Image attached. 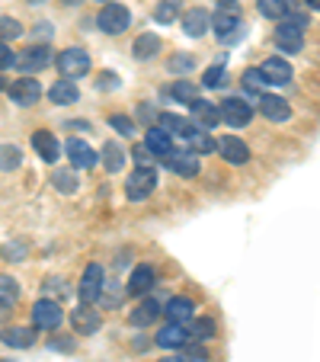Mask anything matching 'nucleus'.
<instances>
[{
  "label": "nucleus",
  "mask_w": 320,
  "mask_h": 362,
  "mask_svg": "<svg viewBox=\"0 0 320 362\" xmlns=\"http://www.w3.org/2000/svg\"><path fill=\"white\" fill-rule=\"evenodd\" d=\"M144 148L150 151V158H170L173 154V138L164 129H154L150 125L148 135H144Z\"/></svg>",
  "instance_id": "20"
},
{
  "label": "nucleus",
  "mask_w": 320,
  "mask_h": 362,
  "mask_svg": "<svg viewBox=\"0 0 320 362\" xmlns=\"http://www.w3.org/2000/svg\"><path fill=\"white\" fill-rule=\"evenodd\" d=\"M131 154H135V160H138V167H154V158H150V151L144 148V144H138L135 151H131Z\"/></svg>",
  "instance_id": "45"
},
{
  "label": "nucleus",
  "mask_w": 320,
  "mask_h": 362,
  "mask_svg": "<svg viewBox=\"0 0 320 362\" xmlns=\"http://www.w3.org/2000/svg\"><path fill=\"white\" fill-rule=\"evenodd\" d=\"M100 4H112V0H100Z\"/></svg>",
  "instance_id": "53"
},
{
  "label": "nucleus",
  "mask_w": 320,
  "mask_h": 362,
  "mask_svg": "<svg viewBox=\"0 0 320 362\" xmlns=\"http://www.w3.org/2000/svg\"><path fill=\"white\" fill-rule=\"evenodd\" d=\"M20 35H23V26H20V20H13V16H0V42L20 39Z\"/></svg>",
  "instance_id": "37"
},
{
  "label": "nucleus",
  "mask_w": 320,
  "mask_h": 362,
  "mask_svg": "<svg viewBox=\"0 0 320 362\" xmlns=\"http://www.w3.org/2000/svg\"><path fill=\"white\" fill-rule=\"evenodd\" d=\"M32 148H35V154H39L45 164H55V160L61 158V144H58V138L52 135V132H45V129H39L32 135Z\"/></svg>",
  "instance_id": "19"
},
{
  "label": "nucleus",
  "mask_w": 320,
  "mask_h": 362,
  "mask_svg": "<svg viewBox=\"0 0 320 362\" xmlns=\"http://www.w3.org/2000/svg\"><path fill=\"white\" fill-rule=\"evenodd\" d=\"M160 317V301L157 298H144L141 305L135 308L129 315V321H131V327H150V324Z\"/></svg>",
  "instance_id": "21"
},
{
  "label": "nucleus",
  "mask_w": 320,
  "mask_h": 362,
  "mask_svg": "<svg viewBox=\"0 0 320 362\" xmlns=\"http://www.w3.org/2000/svg\"><path fill=\"white\" fill-rule=\"evenodd\" d=\"M64 7H74V4H81V0H61Z\"/></svg>",
  "instance_id": "50"
},
{
  "label": "nucleus",
  "mask_w": 320,
  "mask_h": 362,
  "mask_svg": "<svg viewBox=\"0 0 320 362\" xmlns=\"http://www.w3.org/2000/svg\"><path fill=\"white\" fill-rule=\"evenodd\" d=\"M154 189H157V170L154 167H138V170L129 177V183H125V196H129L131 202L148 199Z\"/></svg>",
  "instance_id": "4"
},
{
  "label": "nucleus",
  "mask_w": 320,
  "mask_h": 362,
  "mask_svg": "<svg viewBox=\"0 0 320 362\" xmlns=\"http://www.w3.org/2000/svg\"><path fill=\"white\" fill-rule=\"evenodd\" d=\"M96 26L106 35H122L131 26V10L122 7V4H106L100 10V16H96Z\"/></svg>",
  "instance_id": "1"
},
{
  "label": "nucleus",
  "mask_w": 320,
  "mask_h": 362,
  "mask_svg": "<svg viewBox=\"0 0 320 362\" xmlns=\"http://www.w3.org/2000/svg\"><path fill=\"white\" fill-rule=\"evenodd\" d=\"M96 87H100V90H112V87H116V74H100Z\"/></svg>",
  "instance_id": "46"
},
{
  "label": "nucleus",
  "mask_w": 320,
  "mask_h": 362,
  "mask_svg": "<svg viewBox=\"0 0 320 362\" xmlns=\"http://www.w3.org/2000/svg\"><path fill=\"white\" fill-rule=\"evenodd\" d=\"M218 112H221V122H227L231 129H244V125H250V119H253V106H247V103L237 100V96H227V100L218 106Z\"/></svg>",
  "instance_id": "7"
},
{
  "label": "nucleus",
  "mask_w": 320,
  "mask_h": 362,
  "mask_svg": "<svg viewBox=\"0 0 320 362\" xmlns=\"http://www.w3.org/2000/svg\"><path fill=\"white\" fill-rule=\"evenodd\" d=\"M48 100L55 103V106H71V103L81 100V87H77L74 81H58L48 90Z\"/></svg>",
  "instance_id": "24"
},
{
  "label": "nucleus",
  "mask_w": 320,
  "mask_h": 362,
  "mask_svg": "<svg viewBox=\"0 0 320 362\" xmlns=\"http://www.w3.org/2000/svg\"><path fill=\"white\" fill-rule=\"evenodd\" d=\"M186 337H192L196 343H205L215 337V321L211 317H198V321H192V327L186 330Z\"/></svg>",
  "instance_id": "31"
},
{
  "label": "nucleus",
  "mask_w": 320,
  "mask_h": 362,
  "mask_svg": "<svg viewBox=\"0 0 320 362\" xmlns=\"http://www.w3.org/2000/svg\"><path fill=\"white\" fill-rule=\"evenodd\" d=\"M208 10H202V7H192V10H186V16H183V33L189 35V39H198V35H205V29H208Z\"/></svg>",
  "instance_id": "23"
},
{
  "label": "nucleus",
  "mask_w": 320,
  "mask_h": 362,
  "mask_svg": "<svg viewBox=\"0 0 320 362\" xmlns=\"http://www.w3.org/2000/svg\"><path fill=\"white\" fill-rule=\"evenodd\" d=\"M0 340L7 343V346H13V349H26V346L35 343V327H10V330H4Z\"/></svg>",
  "instance_id": "28"
},
{
  "label": "nucleus",
  "mask_w": 320,
  "mask_h": 362,
  "mask_svg": "<svg viewBox=\"0 0 320 362\" xmlns=\"http://www.w3.org/2000/svg\"><path fill=\"white\" fill-rule=\"evenodd\" d=\"M189 110H192V119H196V129L198 132H211L215 125L221 122V112H218V103H208V100H192L189 103Z\"/></svg>",
  "instance_id": "11"
},
{
  "label": "nucleus",
  "mask_w": 320,
  "mask_h": 362,
  "mask_svg": "<svg viewBox=\"0 0 320 362\" xmlns=\"http://www.w3.org/2000/svg\"><path fill=\"white\" fill-rule=\"evenodd\" d=\"M160 362H183V356H167V359H160Z\"/></svg>",
  "instance_id": "49"
},
{
  "label": "nucleus",
  "mask_w": 320,
  "mask_h": 362,
  "mask_svg": "<svg viewBox=\"0 0 320 362\" xmlns=\"http://www.w3.org/2000/svg\"><path fill=\"white\" fill-rule=\"evenodd\" d=\"M154 279H157L154 267H148V263L135 267V273H131V279H129V295H144L150 286H154Z\"/></svg>",
  "instance_id": "26"
},
{
  "label": "nucleus",
  "mask_w": 320,
  "mask_h": 362,
  "mask_svg": "<svg viewBox=\"0 0 320 362\" xmlns=\"http://www.w3.org/2000/svg\"><path fill=\"white\" fill-rule=\"evenodd\" d=\"M52 183H55L58 192H77V170H58L55 177H52Z\"/></svg>",
  "instance_id": "34"
},
{
  "label": "nucleus",
  "mask_w": 320,
  "mask_h": 362,
  "mask_svg": "<svg viewBox=\"0 0 320 362\" xmlns=\"http://www.w3.org/2000/svg\"><path fill=\"white\" fill-rule=\"evenodd\" d=\"M221 81H225V64H211L205 71V87H221Z\"/></svg>",
  "instance_id": "42"
},
{
  "label": "nucleus",
  "mask_w": 320,
  "mask_h": 362,
  "mask_svg": "<svg viewBox=\"0 0 320 362\" xmlns=\"http://www.w3.org/2000/svg\"><path fill=\"white\" fill-rule=\"evenodd\" d=\"M109 125L119 132V135H125V138L135 135V122H131L129 116H112V119H109Z\"/></svg>",
  "instance_id": "41"
},
{
  "label": "nucleus",
  "mask_w": 320,
  "mask_h": 362,
  "mask_svg": "<svg viewBox=\"0 0 320 362\" xmlns=\"http://www.w3.org/2000/svg\"><path fill=\"white\" fill-rule=\"evenodd\" d=\"M102 282H106V273H102L100 263H90L83 269V279H81V301L83 305H93L96 298H102Z\"/></svg>",
  "instance_id": "8"
},
{
  "label": "nucleus",
  "mask_w": 320,
  "mask_h": 362,
  "mask_svg": "<svg viewBox=\"0 0 320 362\" xmlns=\"http://www.w3.org/2000/svg\"><path fill=\"white\" fill-rule=\"evenodd\" d=\"M164 160L177 177H186V180L198 177V154H192V151H173L170 158H164Z\"/></svg>",
  "instance_id": "18"
},
{
  "label": "nucleus",
  "mask_w": 320,
  "mask_h": 362,
  "mask_svg": "<svg viewBox=\"0 0 320 362\" xmlns=\"http://www.w3.org/2000/svg\"><path fill=\"white\" fill-rule=\"evenodd\" d=\"M173 100H179V103L189 106L192 100H198V87L196 83H189V81H177L173 83Z\"/></svg>",
  "instance_id": "36"
},
{
  "label": "nucleus",
  "mask_w": 320,
  "mask_h": 362,
  "mask_svg": "<svg viewBox=\"0 0 320 362\" xmlns=\"http://www.w3.org/2000/svg\"><path fill=\"white\" fill-rule=\"evenodd\" d=\"M183 343H189V337H186V327H183V324H167V327L157 330V346L179 349Z\"/></svg>",
  "instance_id": "25"
},
{
  "label": "nucleus",
  "mask_w": 320,
  "mask_h": 362,
  "mask_svg": "<svg viewBox=\"0 0 320 362\" xmlns=\"http://www.w3.org/2000/svg\"><path fill=\"white\" fill-rule=\"evenodd\" d=\"M52 64V48L48 45H29L26 52H20L16 55V68L23 71V77H29V74H35V71H42V68H48Z\"/></svg>",
  "instance_id": "6"
},
{
  "label": "nucleus",
  "mask_w": 320,
  "mask_h": 362,
  "mask_svg": "<svg viewBox=\"0 0 320 362\" xmlns=\"http://www.w3.org/2000/svg\"><path fill=\"white\" fill-rule=\"evenodd\" d=\"M16 64V52L7 45V42H0V71H7Z\"/></svg>",
  "instance_id": "43"
},
{
  "label": "nucleus",
  "mask_w": 320,
  "mask_h": 362,
  "mask_svg": "<svg viewBox=\"0 0 320 362\" xmlns=\"http://www.w3.org/2000/svg\"><path fill=\"white\" fill-rule=\"evenodd\" d=\"M71 324H74V334L77 337H90L102 327V315L96 311L93 305H81L77 311H71Z\"/></svg>",
  "instance_id": "10"
},
{
  "label": "nucleus",
  "mask_w": 320,
  "mask_h": 362,
  "mask_svg": "<svg viewBox=\"0 0 320 362\" xmlns=\"http://www.w3.org/2000/svg\"><path fill=\"white\" fill-rule=\"evenodd\" d=\"M16 292H20V288H16V279L0 276V295H7V301H10V298H16Z\"/></svg>",
  "instance_id": "44"
},
{
  "label": "nucleus",
  "mask_w": 320,
  "mask_h": 362,
  "mask_svg": "<svg viewBox=\"0 0 320 362\" xmlns=\"http://www.w3.org/2000/svg\"><path fill=\"white\" fill-rule=\"evenodd\" d=\"M10 317V301H0V321H7Z\"/></svg>",
  "instance_id": "48"
},
{
  "label": "nucleus",
  "mask_w": 320,
  "mask_h": 362,
  "mask_svg": "<svg viewBox=\"0 0 320 362\" xmlns=\"http://www.w3.org/2000/svg\"><path fill=\"white\" fill-rule=\"evenodd\" d=\"M256 7L269 20H285L288 16V0H256Z\"/></svg>",
  "instance_id": "32"
},
{
  "label": "nucleus",
  "mask_w": 320,
  "mask_h": 362,
  "mask_svg": "<svg viewBox=\"0 0 320 362\" xmlns=\"http://www.w3.org/2000/svg\"><path fill=\"white\" fill-rule=\"evenodd\" d=\"M256 71H259V77H263V83H275V87H282V83L292 81V64L282 62V58H266Z\"/></svg>",
  "instance_id": "17"
},
{
  "label": "nucleus",
  "mask_w": 320,
  "mask_h": 362,
  "mask_svg": "<svg viewBox=\"0 0 320 362\" xmlns=\"http://www.w3.org/2000/svg\"><path fill=\"white\" fill-rule=\"evenodd\" d=\"M0 90H4V77H0Z\"/></svg>",
  "instance_id": "52"
},
{
  "label": "nucleus",
  "mask_w": 320,
  "mask_h": 362,
  "mask_svg": "<svg viewBox=\"0 0 320 362\" xmlns=\"http://www.w3.org/2000/svg\"><path fill=\"white\" fill-rule=\"evenodd\" d=\"M208 26L215 29V35H218V39L227 42L234 29H240V7H237V4H231V0H225V4L218 7V13L208 16Z\"/></svg>",
  "instance_id": "3"
},
{
  "label": "nucleus",
  "mask_w": 320,
  "mask_h": 362,
  "mask_svg": "<svg viewBox=\"0 0 320 362\" xmlns=\"http://www.w3.org/2000/svg\"><path fill=\"white\" fill-rule=\"evenodd\" d=\"M183 362H208V349L202 343H183Z\"/></svg>",
  "instance_id": "39"
},
{
  "label": "nucleus",
  "mask_w": 320,
  "mask_h": 362,
  "mask_svg": "<svg viewBox=\"0 0 320 362\" xmlns=\"http://www.w3.org/2000/svg\"><path fill=\"white\" fill-rule=\"evenodd\" d=\"M23 164V151L16 144H0V173H10Z\"/></svg>",
  "instance_id": "30"
},
{
  "label": "nucleus",
  "mask_w": 320,
  "mask_h": 362,
  "mask_svg": "<svg viewBox=\"0 0 320 362\" xmlns=\"http://www.w3.org/2000/svg\"><path fill=\"white\" fill-rule=\"evenodd\" d=\"M189 141H192V154H211L215 151V138L208 135V132H192L189 135Z\"/></svg>",
  "instance_id": "35"
},
{
  "label": "nucleus",
  "mask_w": 320,
  "mask_h": 362,
  "mask_svg": "<svg viewBox=\"0 0 320 362\" xmlns=\"http://www.w3.org/2000/svg\"><path fill=\"white\" fill-rule=\"evenodd\" d=\"M64 151H68L74 170H90V167H96V160H100V154H96L87 141H81V138H71V141L64 144Z\"/></svg>",
  "instance_id": "14"
},
{
  "label": "nucleus",
  "mask_w": 320,
  "mask_h": 362,
  "mask_svg": "<svg viewBox=\"0 0 320 362\" xmlns=\"http://www.w3.org/2000/svg\"><path fill=\"white\" fill-rule=\"evenodd\" d=\"M275 45L282 48V55H298L304 48V29H298L295 23L282 20L279 29H275Z\"/></svg>",
  "instance_id": "9"
},
{
  "label": "nucleus",
  "mask_w": 320,
  "mask_h": 362,
  "mask_svg": "<svg viewBox=\"0 0 320 362\" xmlns=\"http://www.w3.org/2000/svg\"><path fill=\"white\" fill-rule=\"evenodd\" d=\"M52 346H55V349H61V353H64V349H71V346H74V340H52Z\"/></svg>",
  "instance_id": "47"
},
{
  "label": "nucleus",
  "mask_w": 320,
  "mask_h": 362,
  "mask_svg": "<svg viewBox=\"0 0 320 362\" xmlns=\"http://www.w3.org/2000/svg\"><path fill=\"white\" fill-rule=\"evenodd\" d=\"M100 158H102V164H106V170H109V173H116V170H122V167H125V151L119 148V144H112V141L102 144Z\"/></svg>",
  "instance_id": "29"
},
{
  "label": "nucleus",
  "mask_w": 320,
  "mask_h": 362,
  "mask_svg": "<svg viewBox=\"0 0 320 362\" xmlns=\"http://www.w3.org/2000/svg\"><path fill=\"white\" fill-rule=\"evenodd\" d=\"M215 151H218L221 158H225L227 164H234V167H240V164L250 160V148H247L237 135H227V138H221V141H215Z\"/></svg>",
  "instance_id": "15"
},
{
  "label": "nucleus",
  "mask_w": 320,
  "mask_h": 362,
  "mask_svg": "<svg viewBox=\"0 0 320 362\" xmlns=\"http://www.w3.org/2000/svg\"><path fill=\"white\" fill-rule=\"evenodd\" d=\"M259 116H266L269 122H288L292 119V106H288V100H282V96H273V93H263L256 103Z\"/></svg>",
  "instance_id": "12"
},
{
  "label": "nucleus",
  "mask_w": 320,
  "mask_h": 362,
  "mask_svg": "<svg viewBox=\"0 0 320 362\" xmlns=\"http://www.w3.org/2000/svg\"><path fill=\"white\" fill-rule=\"evenodd\" d=\"M157 129H164L167 135H179V138H189L192 132H196V125L189 122V119L177 116V112H160V119H157Z\"/></svg>",
  "instance_id": "22"
},
{
  "label": "nucleus",
  "mask_w": 320,
  "mask_h": 362,
  "mask_svg": "<svg viewBox=\"0 0 320 362\" xmlns=\"http://www.w3.org/2000/svg\"><path fill=\"white\" fill-rule=\"evenodd\" d=\"M167 68H170V74H189V71L196 68V62H192L189 55H177L167 62Z\"/></svg>",
  "instance_id": "40"
},
{
  "label": "nucleus",
  "mask_w": 320,
  "mask_h": 362,
  "mask_svg": "<svg viewBox=\"0 0 320 362\" xmlns=\"http://www.w3.org/2000/svg\"><path fill=\"white\" fill-rule=\"evenodd\" d=\"M55 64L64 81H74V77H83L90 71V55L83 48H64L61 55L55 58Z\"/></svg>",
  "instance_id": "2"
},
{
  "label": "nucleus",
  "mask_w": 320,
  "mask_h": 362,
  "mask_svg": "<svg viewBox=\"0 0 320 362\" xmlns=\"http://www.w3.org/2000/svg\"><path fill=\"white\" fill-rule=\"evenodd\" d=\"M160 52V39H157L154 33H144L135 39V45H131V55L138 58V62H150V58Z\"/></svg>",
  "instance_id": "27"
},
{
  "label": "nucleus",
  "mask_w": 320,
  "mask_h": 362,
  "mask_svg": "<svg viewBox=\"0 0 320 362\" xmlns=\"http://www.w3.org/2000/svg\"><path fill=\"white\" fill-rule=\"evenodd\" d=\"M179 16V0H160V4H157L154 7V20L157 23H173Z\"/></svg>",
  "instance_id": "33"
},
{
  "label": "nucleus",
  "mask_w": 320,
  "mask_h": 362,
  "mask_svg": "<svg viewBox=\"0 0 320 362\" xmlns=\"http://www.w3.org/2000/svg\"><path fill=\"white\" fill-rule=\"evenodd\" d=\"M160 315H167V321L170 324H189L192 315H196V301L186 298V295H177V298L167 301V308H160Z\"/></svg>",
  "instance_id": "16"
},
{
  "label": "nucleus",
  "mask_w": 320,
  "mask_h": 362,
  "mask_svg": "<svg viewBox=\"0 0 320 362\" xmlns=\"http://www.w3.org/2000/svg\"><path fill=\"white\" fill-rule=\"evenodd\" d=\"M61 321H64V315H61V305H58V301L42 298L32 305V327L35 330H55V327H61Z\"/></svg>",
  "instance_id": "5"
},
{
  "label": "nucleus",
  "mask_w": 320,
  "mask_h": 362,
  "mask_svg": "<svg viewBox=\"0 0 320 362\" xmlns=\"http://www.w3.org/2000/svg\"><path fill=\"white\" fill-rule=\"evenodd\" d=\"M307 7H311V10H314V7H317V0H307Z\"/></svg>",
  "instance_id": "51"
},
{
  "label": "nucleus",
  "mask_w": 320,
  "mask_h": 362,
  "mask_svg": "<svg viewBox=\"0 0 320 362\" xmlns=\"http://www.w3.org/2000/svg\"><path fill=\"white\" fill-rule=\"evenodd\" d=\"M10 100H13L16 106H23V110L35 106V103L42 100L39 81H35V77H23V81H13V87H10Z\"/></svg>",
  "instance_id": "13"
},
{
  "label": "nucleus",
  "mask_w": 320,
  "mask_h": 362,
  "mask_svg": "<svg viewBox=\"0 0 320 362\" xmlns=\"http://www.w3.org/2000/svg\"><path fill=\"white\" fill-rule=\"evenodd\" d=\"M240 81H244V90H247V93H259V96H263V87H266V83H263V77H259L256 68H247Z\"/></svg>",
  "instance_id": "38"
}]
</instances>
